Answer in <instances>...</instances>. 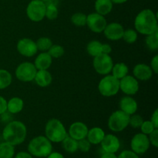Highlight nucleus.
<instances>
[{
  "mask_svg": "<svg viewBox=\"0 0 158 158\" xmlns=\"http://www.w3.org/2000/svg\"><path fill=\"white\" fill-rule=\"evenodd\" d=\"M134 28L137 32L148 35L158 30L157 14L150 9L140 11L134 19Z\"/></svg>",
  "mask_w": 158,
  "mask_h": 158,
  "instance_id": "f257e3e1",
  "label": "nucleus"
},
{
  "mask_svg": "<svg viewBox=\"0 0 158 158\" xmlns=\"http://www.w3.org/2000/svg\"><path fill=\"white\" fill-rule=\"evenodd\" d=\"M27 135V129L23 122L19 120L11 121L2 131L4 140L14 147L21 144L25 141Z\"/></svg>",
  "mask_w": 158,
  "mask_h": 158,
  "instance_id": "f03ea898",
  "label": "nucleus"
},
{
  "mask_svg": "<svg viewBox=\"0 0 158 158\" xmlns=\"http://www.w3.org/2000/svg\"><path fill=\"white\" fill-rule=\"evenodd\" d=\"M28 151L32 156L46 157L52 151V142L46 136H38L29 141Z\"/></svg>",
  "mask_w": 158,
  "mask_h": 158,
  "instance_id": "7ed1b4c3",
  "label": "nucleus"
},
{
  "mask_svg": "<svg viewBox=\"0 0 158 158\" xmlns=\"http://www.w3.org/2000/svg\"><path fill=\"white\" fill-rule=\"evenodd\" d=\"M45 135L52 143H60L68 135V133L60 120L52 118L46 123Z\"/></svg>",
  "mask_w": 158,
  "mask_h": 158,
  "instance_id": "20e7f679",
  "label": "nucleus"
},
{
  "mask_svg": "<svg viewBox=\"0 0 158 158\" xmlns=\"http://www.w3.org/2000/svg\"><path fill=\"white\" fill-rule=\"evenodd\" d=\"M98 90L103 97H114L120 91V80L113 75H105L99 82Z\"/></svg>",
  "mask_w": 158,
  "mask_h": 158,
  "instance_id": "39448f33",
  "label": "nucleus"
},
{
  "mask_svg": "<svg viewBox=\"0 0 158 158\" xmlns=\"http://www.w3.org/2000/svg\"><path fill=\"white\" fill-rule=\"evenodd\" d=\"M130 115L123 111L118 110L111 114L108 119V127L115 133L121 132L129 126Z\"/></svg>",
  "mask_w": 158,
  "mask_h": 158,
  "instance_id": "423d86ee",
  "label": "nucleus"
},
{
  "mask_svg": "<svg viewBox=\"0 0 158 158\" xmlns=\"http://www.w3.org/2000/svg\"><path fill=\"white\" fill-rule=\"evenodd\" d=\"M46 3L41 0H32L26 7V15L32 22L39 23L45 18Z\"/></svg>",
  "mask_w": 158,
  "mask_h": 158,
  "instance_id": "0eeeda50",
  "label": "nucleus"
},
{
  "mask_svg": "<svg viewBox=\"0 0 158 158\" xmlns=\"http://www.w3.org/2000/svg\"><path fill=\"white\" fill-rule=\"evenodd\" d=\"M93 66L97 73L105 76L111 73L114 66V61L110 54L101 53L94 57Z\"/></svg>",
  "mask_w": 158,
  "mask_h": 158,
  "instance_id": "6e6552de",
  "label": "nucleus"
},
{
  "mask_svg": "<svg viewBox=\"0 0 158 158\" xmlns=\"http://www.w3.org/2000/svg\"><path fill=\"white\" fill-rule=\"evenodd\" d=\"M37 69L34 63L30 62H23L20 63L15 69V77L19 81L28 83L34 80Z\"/></svg>",
  "mask_w": 158,
  "mask_h": 158,
  "instance_id": "1a4fd4ad",
  "label": "nucleus"
},
{
  "mask_svg": "<svg viewBox=\"0 0 158 158\" xmlns=\"http://www.w3.org/2000/svg\"><path fill=\"white\" fill-rule=\"evenodd\" d=\"M150 145L151 143H150L149 139H148V136L142 134V133L135 134L131 139V151L137 154V155L145 154L149 149Z\"/></svg>",
  "mask_w": 158,
  "mask_h": 158,
  "instance_id": "9d476101",
  "label": "nucleus"
},
{
  "mask_svg": "<svg viewBox=\"0 0 158 158\" xmlns=\"http://www.w3.org/2000/svg\"><path fill=\"white\" fill-rule=\"evenodd\" d=\"M107 22L103 15L97 12H93L86 15V25L92 32L95 33H101L106 27Z\"/></svg>",
  "mask_w": 158,
  "mask_h": 158,
  "instance_id": "9b49d317",
  "label": "nucleus"
},
{
  "mask_svg": "<svg viewBox=\"0 0 158 158\" xmlns=\"http://www.w3.org/2000/svg\"><path fill=\"white\" fill-rule=\"evenodd\" d=\"M140 89L139 80L134 76L127 75L120 80V90L127 96L135 95Z\"/></svg>",
  "mask_w": 158,
  "mask_h": 158,
  "instance_id": "f8f14e48",
  "label": "nucleus"
},
{
  "mask_svg": "<svg viewBox=\"0 0 158 158\" xmlns=\"http://www.w3.org/2000/svg\"><path fill=\"white\" fill-rule=\"evenodd\" d=\"M16 49L20 55L25 57H32L38 52L35 42L29 38L19 40L16 44Z\"/></svg>",
  "mask_w": 158,
  "mask_h": 158,
  "instance_id": "ddd939ff",
  "label": "nucleus"
},
{
  "mask_svg": "<svg viewBox=\"0 0 158 158\" xmlns=\"http://www.w3.org/2000/svg\"><path fill=\"white\" fill-rule=\"evenodd\" d=\"M123 32L124 29L121 24L119 23H110L106 24L103 32L107 40L111 41H117L121 40Z\"/></svg>",
  "mask_w": 158,
  "mask_h": 158,
  "instance_id": "4468645a",
  "label": "nucleus"
},
{
  "mask_svg": "<svg viewBox=\"0 0 158 158\" xmlns=\"http://www.w3.org/2000/svg\"><path fill=\"white\" fill-rule=\"evenodd\" d=\"M100 144L104 152L111 154L117 153L120 148V140L114 134H106Z\"/></svg>",
  "mask_w": 158,
  "mask_h": 158,
  "instance_id": "2eb2a0df",
  "label": "nucleus"
},
{
  "mask_svg": "<svg viewBox=\"0 0 158 158\" xmlns=\"http://www.w3.org/2000/svg\"><path fill=\"white\" fill-rule=\"evenodd\" d=\"M89 129L84 123L80 121H77L73 123L69 126L68 131V135L76 140H80L86 137Z\"/></svg>",
  "mask_w": 158,
  "mask_h": 158,
  "instance_id": "dca6fc26",
  "label": "nucleus"
},
{
  "mask_svg": "<svg viewBox=\"0 0 158 158\" xmlns=\"http://www.w3.org/2000/svg\"><path fill=\"white\" fill-rule=\"evenodd\" d=\"M153 71L151 66L145 63H138L133 69L134 77L140 81H148L153 77Z\"/></svg>",
  "mask_w": 158,
  "mask_h": 158,
  "instance_id": "f3484780",
  "label": "nucleus"
},
{
  "mask_svg": "<svg viewBox=\"0 0 158 158\" xmlns=\"http://www.w3.org/2000/svg\"><path fill=\"white\" fill-rule=\"evenodd\" d=\"M119 106H120V110L123 111L130 116L136 114L138 109L137 102L131 96H125L122 97L119 103Z\"/></svg>",
  "mask_w": 158,
  "mask_h": 158,
  "instance_id": "a211bd4d",
  "label": "nucleus"
},
{
  "mask_svg": "<svg viewBox=\"0 0 158 158\" xmlns=\"http://www.w3.org/2000/svg\"><path fill=\"white\" fill-rule=\"evenodd\" d=\"M52 63V58L47 52H42L35 57L34 65L37 70L48 69Z\"/></svg>",
  "mask_w": 158,
  "mask_h": 158,
  "instance_id": "6ab92c4d",
  "label": "nucleus"
},
{
  "mask_svg": "<svg viewBox=\"0 0 158 158\" xmlns=\"http://www.w3.org/2000/svg\"><path fill=\"white\" fill-rule=\"evenodd\" d=\"M34 80L39 86L45 88L49 86L52 83V76L48 71V69L37 70Z\"/></svg>",
  "mask_w": 158,
  "mask_h": 158,
  "instance_id": "aec40b11",
  "label": "nucleus"
},
{
  "mask_svg": "<svg viewBox=\"0 0 158 158\" xmlns=\"http://www.w3.org/2000/svg\"><path fill=\"white\" fill-rule=\"evenodd\" d=\"M105 132L102 128L95 127L88 131L86 138L91 144H100L105 137Z\"/></svg>",
  "mask_w": 158,
  "mask_h": 158,
  "instance_id": "412c9836",
  "label": "nucleus"
},
{
  "mask_svg": "<svg viewBox=\"0 0 158 158\" xmlns=\"http://www.w3.org/2000/svg\"><path fill=\"white\" fill-rule=\"evenodd\" d=\"M114 7V3L110 0H96L94 3V9L97 13L105 15L110 13Z\"/></svg>",
  "mask_w": 158,
  "mask_h": 158,
  "instance_id": "4be33fe9",
  "label": "nucleus"
},
{
  "mask_svg": "<svg viewBox=\"0 0 158 158\" xmlns=\"http://www.w3.org/2000/svg\"><path fill=\"white\" fill-rule=\"evenodd\" d=\"M24 107V101L22 98L14 97L7 101V111L12 114H16L21 112Z\"/></svg>",
  "mask_w": 158,
  "mask_h": 158,
  "instance_id": "5701e85b",
  "label": "nucleus"
},
{
  "mask_svg": "<svg viewBox=\"0 0 158 158\" xmlns=\"http://www.w3.org/2000/svg\"><path fill=\"white\" fill-rule=\"evenodd\" d=\"M128 73H129V68L126 63H117L113 66L111 75H113L118 80H120V79L126 77L127 75H128Z\"/></svg>",
  "mask_w": 158,
  "mask_h": 158,
  "instance_id": "b1692460",
  "label": "nucleus"
},
{
  "mask_svg": "<svg viewBox=\"0 0 158 158\" xmlns=\"http://www.w3.org/2000/svg\"><path fill=\"white\" fill-rule=\"evenodd\" d=\"M62 148L65 151L69 154H73L77 152L78 150V141L75 139L72 138L69 135L66 136L63 140H62Z\"/></svg>",
  "mask_w": 158,
  "mask_h": 158,
  "instance_id": "393cba45",
  "label": "nucleus"
},
{
  "mask_svg": "<svg viewBox=\"0 0 158 158\" xmlns=\"http://www.w3.org/2000/svg\"><path fill=\"white\" fill-rule=\"evenodd\" d=\"M86 51L90 56H97L102 53V43L98 40H92L86 46Z\"/></svg>",
  "mask_w": 158,
  "mask_h": 158,
  "instance_id": "a878e982",
  "label": "nucleus"
},
{
  "mask_svg": "<svg viewBox=\"0 0 158 158\" xmlns=\"http://www.w3.org/2000/svg\"><path fill=\"white\" fill-rule=\"evenodd\" d=\"M15 155V148L13 145L3 142L0 143V158H13Z\"/></svg>",
  "mask_w": 158,
  "mask_h": 158,
  "instance_id": "bb28decb",
  "label": "nucleus"
},
{
  "mask_svg": "<svg viewBox=\"0 0 158 158\" xmlns=\"http://www.w3.org/2000/svg\"><path fill=\"white\" fill-rule=\"evenodd\" d=\"M12 82V74L6 69H0V89H4L9 87Z\"/></svg>",
  "mask_w": 158,
  "mask_h": 158,
  "instance_id": "cd10ccee",
  "label": "nucleus"
},
{
  "mask_svg": "<svg viewBox=\"0 0 158 158\" xmlns=\"http://www.w3.org/2000/svg\"><path fill=\"white\" fill-rule=\"evenodd\" d=\"M145 43L147 47L151 51H157L158 49V30L146 35Z\"/></svg>",
  "mask_w": 158,
  "mask_h": 158,
  "instance_id": "c85d7f7f",
  "label": "nucleus"
},
{
  "mask_svg": "<svg viewBox=\"0 0 158 158\" xmlns=\"http://www.w3.org/2000/svg\"><path fill=\"white\" fill-rule=\"evenodd\" d=\"M35 44H36V47L38 51H41V52H47L49 49V48L52 46V41L51 39L48 38V37H40L38 40L35 41Z\"/></svg>",
  "mask_w": 158,
  "mask_h": 158,
  "instance_id": "c756f323",
  "label": "nucleus"
},
{
  "mask_svg": "<svg viewBox=\"0 0 158 158\" xmlns=\"http://www.w3.org/2000/svg\"><path fill=\"white\" fill-rule=\"evenodd\" d=\"M46 15L45 18L49 20H55L59 15V9L56 5L53 3H46Z\"/></svg>",
  "mask_w": 158,
  "mask_h": 158,
  "instance_id": "7c9ffc66",
  "label": "nucleus"
},
{
  "mask_svg": "<svg viewBox=\"0 0 158 158\" xmlns=\"http://www.w3.org/2000/svg\"><path fill=\"white\" fill-rule=\"evenodd\" d=\"M71 23L76 26L82 27L86 25V15L83 12H76L71 16Z\"/></svg>",
  "mask_w": 158,
  "mask_h": 158,
  "instance_id": "2f4dec72",
  "label": "nucleus"
},
{
  "mask_svg": "<svg viewBox=\"0 0 158 158\" xmlns=\"http://www.w3.org/2000/svg\"><path fill=\"white\" fill-rule=\"evenodd\" d=\"M138 38V34L135 29H127L124 30L123 34V39L128 44H133V43H136Z\"/></svg>",
  "mask_w": 158,
  "mask_h": 158,
  "instance_id": "473e14b6",
  "label": "nucleus"
},
{
  "mask_svg": "<svg viewBox=\"0 0 158 158\" xmlns=\"http://www.w3.org/2000/svg\"><path fill=\"white\" fill-rule=\"evenodd\" d=\"M47 52L52 59H58L64 55L65 49L63 48V46H60V45L52 44V46L49 48Z\"/></svg>",
  "mask_w": 158,
  "mask_h": 158,
  "instance_id": "72a5a7b5",
  "label": "nucleus"
},
{
  "mask_svg": "<svg viewBox=\"0 0 158 158\" xmlns=\"http://www.w3.org/2000/svg\"><path fill=\"white\" fill-rule=\"evenodd\" d=\"M143 122V117L139 114H134L130 116V120H129V126L131 127L134 128V129H137L140 128L141 124Z\"/></svg>",
  "mask_w": 158,
  "mask_h": 158,
  "instance_id": "f704fd0d",
  "label": "nucleus"
},
{
  "mask_svg": "<svg viewBox=\"0 0 158 158\" xmlns=\"http://www.w3.org/2000/svg\"><path fill=\"white\" fill-rule=\"evenodd\" d=\"M140 130H141V133L143 134H146V135H149L151 133H152L153 131L155 129V127L154 126L152 123H151V120H143V123L140 126Z\"/></svg>",
  "mask_w": 158,
  "mask_h": 158,
  "instance_id": "c9c22d12",
  "label": "nucleus"
},
{
  "mask_svg": "<svg viewBox=\"0 0 158 158\" xmlns=\"http://www.w3.org/2000/svg\"><path fill=\"white\" fill-rule=\"evenodd\" d=\"M90 148L91 143L86 138L78 140V150H80L81 152L87 153L90 150Z\"/></svg>",
  "mask_w": 158,
  "mask_h": 158,
  "instance_id": "e433bc0d",
  "label": "nucleus"
},
{
  "mask_svg": "<svg viewBox=\"0 0 158 158\" xmlns=\"http://www.w3.org/2000/svg\"><path fill=\"white\" fill-rule=\"evenodd\" d=\"M148 139L151 144L154 148H158V129H155L152 133L148 135Z\"/></svg>",
  "mask_w": 158,
  "mask_h": 158,
  "instance_id": "4c0bfd02",
  "label": "nucleus"
},
{
  "mask_svg": "<svg viewBox=\"0 0 158 158\" xmlns=\"http://www.w3.org/2000/svg\"><path fill=\"white\" fill-rule=\"evenodd\" d=\"M117 158H140L139 156L132 151H123L120 154Z\"/></svg>",
  "mask_w": 158,
  "mask_h": 158,
  "instance_id": "58836bf2",
  "label": "nucleus"
},
{
  "mask_svg": "<svg viewBox=\"0 0 158 158\" xmlns=\"http://www.w3.org/2000/svg\"><path fill=\"white\" fill-rule=\"evenodd\" d=\"M150 66H151V69H152L154 73H158V55H155L152 59H151Z\"/></svg>",
  "mask_w": 158,
  "mask_h": 158,
  "instance_id": "ea45409f",
  "label": "nucleus"
},
{
  "mask_svg": "<svg viewBox=\"0 0 158 158\" xmlns=\"http://www.w3.org/2000/svg\"><path fill=\"white\" fill-rule=\"evenodd\" d=\"M7 111V100L3 97L0 96V115L5 114Z\"/></svg>",
  "mask_w": 158,
  "mask_h": 158,
  "instance_id": "a19ab883",
  "label": "nucleus"
},
{
  "mask_svg": "<svg viewBox=\"0 0 158 158\" xmlns=\"http://www.w3.org/2000/svg\"><path fill=\"white\" fill-rule=\"evenodd\" d=\"M151 123L154 124V126L155 127V128H158V110L156 109L154 111V113L152 114L151 117Z\"/></svg>",
  "mask_w": 158,
  "mask_h": 158,
  "instance_id": "79ce46f5",
  "label": "nucleus"
},
{
  "mask_svg": "<svg viewBox=\"0 0 158 158\" xmlns=\"http://www.w3.org/2000/svg\"><path fill=\"white\" fill-rule=\"evenodd\" d=\"M112 52V47L108 43H102V53L110 54Z\"/></svg>",
  "mask_w": 158,
  "mask_h": 158,
  "instance_id": "37998d69",
  "label": "nucleus"
},
{
  "mask_svg": "<svg viewBox=\"0 0 158 158\" xmlns=\"http://www.w3.org/2000/svg\"><path fill=\"white\" fill-rule=\"evenodd\" d=\"M14 158H32V156L29 152L21 151V152H19L18 154H16Z\"/></svg>",
  "mask_w": 158,
  "mask_h": 158,
  "instance_id": "c03bdc74",
  "label": "nucleus"
},
{
  "mask_svg": "<svg viewBox=\"0 0 158 158\" xmlns=\"http://www.w3.org/2000/svg\"><path fill=\"white\" fill-rule=\"evenodd\" d=\"M47 158H65L64 156L59 152H51L49 155L46 157Z\"/></svg>",
  "mask_w": 158,
  "mask_h": 158,
  "instance_id": "a18cd8bd",
  "label": "nucleus"
},
{
  "mask_svg": "<svg viewBox=\"0 0 158 158\" xmlns=\"http://www.w3.org/2000/svg\"><path fill=\"white\" fill-rule=\"evenodd\" d=\"M100 158H117L115 154H111V153H106L105 152Z\"/></svg>",
  "mask_w": 158,
  "mask_h": 158,
  "instance_id": "49530a36",
  "label": "nucleus"
},
{
  "mask_svg": "<svg viewBox=\"0 0 158 158\" xmlns=\"http://www.w3.org/2000/svg\"><path fill=\"white\" fill-rule=\"evenodd\" d=\"M114 4H123V3L127 2L128 0H110Z\"/></svg>",
  "mask_w": 158,
  "mask_h": 158,
  "instance_id": "de8ad7c7",
  "label": "nucleus"
},
{
  "mask_svg": "<svg viewBox=\"0 0 158 158\" xmlns=\"http://www.w3.org/2000/svg\"><path fill=\"white\" fill-rule=\"evenodd\" d=\"M41 1H42V2H43L46 3V2H49V0H41Z\"/></svg>",
  "mask_w": 158,
  "mask_h": 158,
  "instance_id": "09e8293b",
  "label": "nucleus"
}]
</instances>
